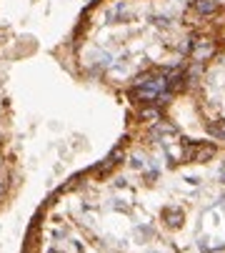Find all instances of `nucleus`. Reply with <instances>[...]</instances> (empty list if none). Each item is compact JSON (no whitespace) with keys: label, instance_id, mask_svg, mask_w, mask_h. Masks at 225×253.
Returning a JSON list of instances; mask_svg holds the SVG:
<instances>
[{"label":"nucleus","instance_id":"nucleus-1","mask_svg":"<svg viewBox=\"0 0 225 253\" xmlns=\"http://www.w3.org/2000/svg\"><path fill=\"white\" fill-rule=\"evenodd\" d=\"M218 153L155 123L60 186L23 253H225V180L210 201L200 193Z\"/></svg>","mask_w":225,"mask_h":253},{"label":"nucleus","instance_id":"nucleus-2","mask_svg":"<svg viewBox=\"0 0 225 253\" xmlns=\"http://www.w3.org/2000/svg\"><path fill=\"white\" fill-rule=\"evenodd\" d=\"M5 178H8V170H5V161H3V151H0V196L5 191Z\"/></svg>","mask_w":225,"mask_h":253},{"label":"nucleus","instance_id":"nucleus-4","mask_svg":"<svg viewBox=\"0 0 225 253\" xmlns=\"http://www.w3.org/2000/svg\"><path fill=\"white\" fill-rule=\"evenodd\" d=\"M198 10H205V13H210V10H215V3H213V0H198Z\"/></svg>","mask_w":225,"mask_h":253},{"label":"nucleus","instance_id":"nucleus-3","mask_svg":"<svg viewBox=\"0 0 225 253\" xmlns=\"http://www.w3.org/2000/svg\"><path fill=\"white\" fill-rule=\"evenodd\" d=\"M210 53H213V48H210L208 43H198V45H195V58H208Z\"/></svg>","mask_w":225,"mask_h":253}]
</instances>
